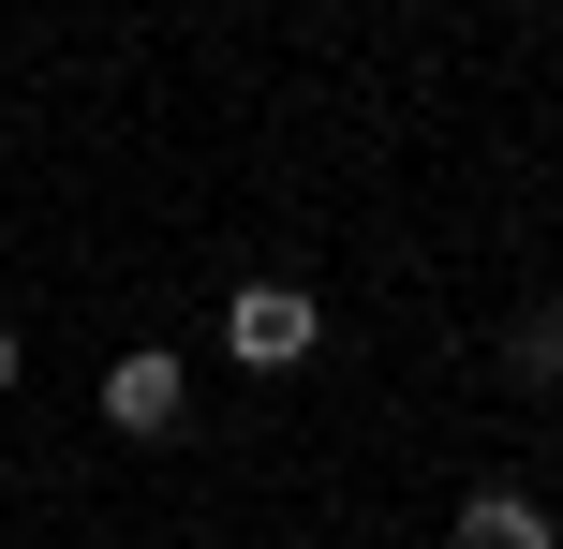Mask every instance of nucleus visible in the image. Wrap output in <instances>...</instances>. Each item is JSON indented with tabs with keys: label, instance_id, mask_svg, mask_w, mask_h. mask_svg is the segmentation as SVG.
Wrapping results in <instances>:
<instances>
[{
	"label": "nucleus",
	"instance_id": "nucleus-1",
	"mask_svg": "<svg viewBox=\"0 0 563 549\" xmlns=\"http://www.w3.org/2000/svg\"><path fill=\"white\" fill-rule=\"evenodd\" d=\"M311 342H327V312H311L297 283H238L223 297V356H238V372H297Z\"/></svg>",
	"mask_w": 563,
	"mask_h": 549
},
{
	"label": "nucleus",
	"instance_id": "nucleus-2",
	"mask_svg": "<svg viewBox=\"0 0 563 549\" xmlns=\"http://www.w3.org/2000/svg\"><path fill=\"white\" fill-rule=\"evenodd\" d=\"M178 416H194V372H178V356H148V342L104 356V431H119V446H164Z\"/></svg>",
	"mask_w": 563,
	"mask_h": 549
},
{
	"label": "nucleus",
	"instance_id": "nucleus-3",
	"mask_svg": "<svg viewBox=\"0 0 563 549\" xmlns=\"http://www.w3.org/2000/svg\"><path fill=\"white\" fill-rule=\"evenodd\" d=\"M460 549H563V535H549L534 491H475V505H460Z\"/></svg>",
	"mask_w": 563,
	"mask_h": 549
},
{
	"label": "nucleus",
	"instance_id": "nucleus-4",
	"mask_svg": "<svg viewBox=\"0 0 563 549\" xmlns=\"http://www.w3.org/2000/svg\"><path fill=\"white\" fill-rule=\"evenodd\" d=\"M505 372H519V386H549V372H563V312H519V356H505Z\"/></svg>",
	"mask_w": 563,
	"mask_h": 549
},
{
	"label": "nucleus",
	"instance_id": "nucleus-5",
	"mask_svg": "<svg viewBox=\"0 0 563 549\" xmlns=\"http://www.w3.org/2000/svg\"><path fill=\"white\" fill-rule=\"evenodd\" d=\"M0 386H15V327H0Z\"/></svg>",
	"mask_w": 563,
	"mask_h": 549
}]
</instances>
